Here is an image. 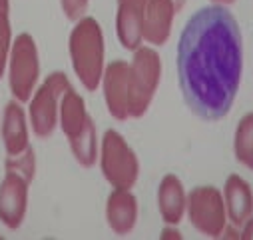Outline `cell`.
I'll use <instances>...</instances> for the list:
<instances>
[{
    "mask_svg": "<svg viewBox=\"0 0 253 240\" xmlns=\"http://www.w3.org/2000/svg\"><path fill=\"white\" fill-rule=\"evenodd\" d=\"M10 42H12V30H10V20L6 12H0V78L4 74L6 62L10 58Z\"/></svg>",
    "mask_w": 253,
    "mask_h": 240,
    "instance_id": "obj_20",
    "label": "cell"
},
{
    "mask_svg": "<svg viewBox=\"0 0 253 240\" xmlns=\"http://www.w3.org/2000/svg\"><path fill=\"white\" fill-rule=\"evenodd\" d=\"M227 218L233 226H243L253 214V190L239 174H229L223 186Z\"/></svg>",
    "mask_w": 253,
    "mask_h": 240,
    "instance_id": "obj_11",
    "label": "cell"
},
{
    "mask_svg": "<svg viewBox=\"0 0 253 240\" xmlns=\"http://www.w3.org/2000/svg\"><path fill=\"white\" fill-rule=\"evenodd\" d=\"M225 236H227V238H241V232H235V230H233V226H231V228L227 226V232H225Z\"/></svg>",
    "mask_w": 253,
    "mask_h": 240,
    "instance_id": "obj_25",
    "label": "cell"
},
{
    "mask_svg": "<svg viewBox=\"0 0 253 240\" xmlns=\"http://www.w3.org/2000/svg\"><path fill=\"white\" fill-rule=\"evenodd\" d=\"M211 2H213V4H223V6H225V4L235 2V0H211Z\"/></svg>",
    "mask_w": 253,
    "mask_h": 240,
    "instance_id": "obj_28",
    "label": "cell"
},
{
    "mask_svg": "<svg viewBox=\"0 0 253 240\" xmlns=\"http://www.w3.org/2000/svg\"><path fill=\"white\" fill-rule=\"evenodd\" d=\"M68 142H70V148H72L74 158L82 166L90 168L96 162V158H98V142H96V126H94V120L92 118H88L84 130L78 136L70 138Z\"/></svg>",
    "mask_w": 253,
    "mask_h": 240,
    "instance_id": "obj_17",
    "label": "cell"
},
{
    "mask_svg": "<svg viewBox=\"0 0 253 240\" xmlns=\"http://www.w3.org/2000/svg\"><path fill=\"white\" fill-rule=\"evenodd\" d=\"M158 208L166 224H179L183 212L187 210V194L181 180L175 174H166L158 188Z\"/></svg>",
    "mask_w": 253,
    "mask_h": 240,
    "instance_id": "obj_13",
    "label": "cell"
},
{
    "mask_svg": "<svg viewBox=\"0 0 253 240\" xmlns=\"http://www.w3.org/2000/svg\"><path fill=\"white\" fill-rule=\"evenodd\" d=\"M243 232H241V238H253V218H249L243 226Z\"/></svg>",
    "mask_w": 253,
    "mask_h": 240,
    "instance_id": "obj_23",
    "label": "cell"
},
{
    "mask_svg": "<svg viewBox=\"0 0 253 240\" xmlns=\"http://www.w3.org/2000/svg\"><path fill=\"white\" fill-rule=\"evenodd\" d=\"M88 118L90 116L86 112V104H84L82 96L70 86L60 100V126H62V132L66 134L68 140L78 136L84 130Z\"/></svg>",
    "mask_w": 253,
    "mask_h": 240,
    "instance_id": "obj_15",
    "label": "cell"
},
{
    "mask_svg": "<svg viewBox=\"0 0 253 240\" xmlns=\"http://www.w3.org/2000/svg\"><path fill=\"white\" fill-rule=\"evenodd\" d=\"M106 220L116 234H128L138 220V200L130 188H114L106 202Z\"/></svg>",
    "mask_w": 253,
    "mask_h": 240,
    "instance_id": "obj_12",
    "label": "cell"
},
{
    "mask_svg": "<svg viewBox=\"0 0 253 240\" xmlns=\"http://www.w3.org/2000/svg\"><path fill=\"white\" fill-rule=\"evenodd\" d=\"M104 98L110 114L116 120L130 118L128 96H130V64L124 60H114L104 68L102 76Z\"/></svg>",
    "mask_w": 253,
    "mask_h": 240,
    "instance_id": "obj_8",
    "label": "cell"
},
{
    "mask_svg": "<svg viewBox=\"0 0 253 240\" xmlns=\"http://www.w3.org/2000/svg\"><path fill=\"white\" fill-rule=\"evenodd\" d=\"M0 12L8 14V0H0Z\"/></svg>",
    "mask_w": 253,
    "mask_h": 240,
    "instance_id": "obj_27",
    "label": "cell"
},
{
    "mask_svg": "<svg viewBox=\"0 0 253 240\" xmlns=\"http://www.w3.org/2000/svg\"><path fill=\"white\" fill-rule=\"evenodd\" d=\"M102 174L114 188H132L140 174L138 156L116 130H108L100 150Z\"/></svg>",
    "mask_w": 253,
    "mask_h": 240,
    "instance_id": "obj_4",
    "label": "cell"
},
{
    "mask_svg": "<svg viewBox=\"0 0 253 240\" xmlns=\"http://www.w3.org/2000/svg\"><path fill=\"white\" fill-rule=\"evenodd\" d=\"M28 186L30 182L24 176L6 170V176L0 184V220L8 228H18L26 216Z\"/></svg>",
    "mask_w": 253,
    "mask_h": 240,
    "instance_id": "obj_9",
    "label": "cell"
},
{
    "mask_svg": "<svg viewBox=\"0 0 253 240\" xmlns=\"http://www.w3.org/2000/svg\"><path fill=\"white\" fill-rule=\"evenodd\" d=\"M116 32L124 48H128L132 52L140 48L144 40V10H138L132 6H118Z\"/></svg>",
    "mask_w": 253,
    "mask_h": 240,
    "instance_id": "obj_16",
    "label": "cell"
},
{
    "mask_svg": "<svg viewBox=\"0 0 253 240\" xmlns=\"http://www.w3.org/2000/svg\"><path fill=\"white\" fill-rule=\"evenodd\" d=\"M171 2H173V6H175V10L179 12L183 6H185V2H187V0H171Z\"/></svg>",
    "mask_w": 253,
    "mask_h": 240,
    "instance_id": "obj_26",
    "label": "cell"
},
{
    "mask_svg": "<svg viewBox=\"0 0 253 240\" xmlns=\"http://www.w3.org/2000/svg\"><path fill=\"white\" fill-rule=\"evenodd\" d=\"M233 152L237 162L253 170V112L245 114L239 120L233 138Z\"/></svg>",
    "mask_w": 253,
    "mask_h": 240,
    "instance_id": "obj_18",
    "label": "cell"
},
{
    "mask_svg": "<svg viewBox=\"0 0 253 240\" xmlns=\"http://www.w3.org/2000/svg\"><path fill=\"white\" fill-rule=\"evenodd\" d=\"M68 46L76 76L84 88L96 90L104 76V34L100 24L90 16L80 18L70 34Z\"/></svg>",
    "mask_w": 253,
    "mask_h": 240,
    "instance_id": "obj_2",
    "label": "cell"
},
{
    "mask_svg": "<svg viewBox=\"0 0 253 240\" xmlns=\"http://www.w3.org/2000/svg\"><path fill=\"white\" fill-rule=\"evenodd\" d=\"M243 70L241 30L223 4L198 10L177 44V76L185 104L204 120L223 118L237 96Z\"/></svg>",
    "mask_w": 253,
    "mask_h": 240,
    "instance_id": "obj_1",
    "label": "cell"
},
{
    "mask_svg": "<svg viewBox=\"0 0 253 240\" xmlns=\"http://www.w3.org/2000/svg\"><path fill=\"white\" fill-rule=\"evenodd\" d=\"M2 140L8 156L22 154L28 148V126L26 114L18 102H8L2 118Z\"/></svg>",
    "mask_w": 253,
    "mask_h": 240,
    "instance_id": "obj_14",
    "label": "cell"
},
{
    "mask_svg": "<svg viewBox=\"0 0 253 240\" xmlns=\"http://www.w3.org/2000/svg\"><path fill=\"white\" fill-rule=\"evenodd\" d=\"M70 88L64 72H52L30 100V122L36 136L46 138L56 130L60 122V100Z\"/></svg>",
    "mask_w": 253,
    "mask_h": 240,
    "instance_id": "obj_5",
    "label": "cell"
},
{
    "mask_svg": "<svg viewBox=\"0 0 253 240\" xmlns=\"http://www.w3.org/2000/svg\"><path fill=\"white\" fill-rule=\"evenodd\" d=\"M88 2L90 0H60L62 4V10H64V14L70 18V20H80L84 18L86 10H88Z\"/></svg>",
    "mask_w": 253,
    "mask_h": 240,
    "instance_id": "obj_21",
    "label": "cell"
},
{
    "mask_svg": "<svg viewBox=\"0 0 253 240\" xmlns=\"http://www.w3.org/2000/svg\"><path fill=\"white\" fill-rule=\"evenodd\" d=\"M6 170L18 172L20 176H24V178L28 180V182H32L34 170H36V156H34V150L28 146L22 154L8 156V158H6Z\"/></svg>",
    "mask_w": 253,
    "mask_h": 240,
    "instance_id": "obj_19",
    "label": "cell"
},
{
    "mask_svg": "<svg viewBox=\"0 0 253 240\" xmlns=\"http://www.w3.org/2000/svg\"><path fill=\"white\" fill-rule=\"evenodd\" d=\"M162 76L160 54L150 46H140L134 50L130 62V96L128 108L132 118H142L152 104Z\"/></svg>",
    "mask_w": 253,
    "mask_h": 240,
    "instance_id": "obj_3",
    "label": "cell"
},
{
    "mask_svg": "<svg viewBox=\"0 0 253 240\" xmlns=\"http://www.w3.org/2000/svg\"><path fill=\"white\" fill-rule=\"evenodd\" d=\"M175 12L177 10L171 0H148L144 10V40L154 46L166 44Z\"/></svg>",
    "mask_w": 253,
    "mask_h": 240,
    "instance_id": "obj_10",
    "label": "cell"
},
{
    "mask_svg": "<svg viewBox=\"0 0 253 240\" xmlns=\"http://www.w3.org/2000/svg\"><path fill=\"white\" fill-rule=\"evenodd\" d=\"M162 238H181V234L175 228H171V224H168V228L162 232Z\"/></svg>",
    "mask_w": 253,
    "mask_h": 240,
    "instance_id": "obj_24",
    "label": "cell"
},
{
    "mask_svg": "<svg viewBox=\"0 0 253 240\" xmlns=\"http://www.w3.org/2000/svg\"><path fill=\"white\" fill-rule=\"evenodd\" d=\"M148 0H118V6H132L138 10H146Z\"/></svg>",
    "mask_w": 253,
    "mask_h": 240,
    "instance_id": "obj_22",
    "label": "cell"
},
{
    "mask_svg": "<svg viewBox=\"0 0 253 240\" xmlns=\"http://www.w3.org/2000/svg\"><path fill=\"white\" fill-rule=\"evenodd\" d=\"M38 74H40V60H38L36 42L30 34L22 32L16 36L8 58V82H10V92L14 94L16 100L20 102L30 100L32 90L38 82Z\"/></svg>",
    "mask_w": 253,
    "mask_h": 240,
    "instance_id": "obj_6",
    "label": "cell"
},
{
    "mask_svg": "<svg viewBox=\"0 0 253 240\" xmlns=\"http://www.w3.org/2000/svg\"><path fill=\"white\" fill-rule=\"evenodd\" d=\"M187 216L206 236H221L227 228V210L223 194L213 186H198L187 194Z\"/></svg>",
    "mask_w": 253,
    "mask_h": 240,
    "instance_id": "obj_7",
    "label": "cell"
}]
</instances>
